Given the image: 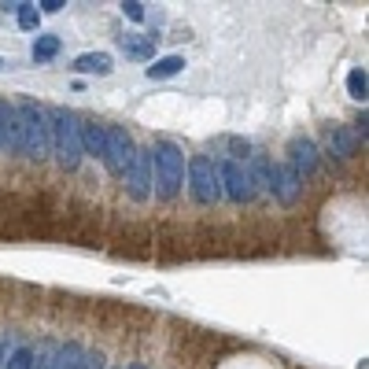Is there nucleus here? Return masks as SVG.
<instances>
[{"instance_id":"obj_25","label":"nucleus","mask_w":369,"mask_h":369,"mask_svg":"<svg viewBox=\"0 0 369 369\" xmlns=\"http://www.w3.org/2000/svg\"><path fill=\"white\" fill-rule=\"evenodd\" d=\"M126 369H144V365H141V362H129V365H126Z\"/></svg>"},{"instance_id":"obj_24","label":"nucleus","mask_w":369,"mask_h":369,"mask_svg":"<svg viewBox=\"0 0 369 369\" xmlns=\"http://www.w3.org/2000/svg\"><path fill=\"white\" fill-rule=\"evenodd\" d=\"M37 8L45 11V15H56V11H63V8H67V4H63V0H41Z\"/></svg>"},{"instance_id":"obj_14","label":"nucleus","mask_w":369,"mask_h":369,"mask_svg":"<svg viewBox=\"0 0 369 369\" xmlns=\"http://www.w3.org/2000/svg\"><path fill=\"white\" fill-rule=\"evenodd\" d=\"M74 71L78 74H111V56L107 52H85L74 59Z\"/></svg>"},{"instance_id":"obj_1","label":"nucleus","mask_w":369,"mask_h":369,"mask_svg":"<svg viewBox=\"0 0 369 369\" xmlns=\"http://www.w3.org/2000/svg\"><path fill=\"white\" fill-rule=\"evenodd\" d=\"M49 126H52V156L63 170L81 166V118L67 107H49Z\"/></svg>"},{"instance_id":"obj_21","label":"nucleus","mask_w":369,"mask_h":369,"mask_svg":"<svg viewBox=\"0 0 369 369\" xmlns=\"http://www.w3.org/2000/svg\"><path fill=\"white\" fill-rule=\"evenodd\" d=\"M30 365H34V351H30V347H15L4 369H30Z\"/></svg>"},{"instance_id":"obj_15","label":"nucleus","mask_w":369,"mask_h":369,"mask_svg":"<svg viewBox=\"0 0 369 369\" xmlns=\"http://www.w3.org/2000/svg\"><path fill=\"white\" fill-rule=\"evenodd\" d=\"M185 71V56H163V59H151L148 78H173Z\"/></svg>"},{"instance_id":"obj_13","label":"nucleus","mask_w":369,"mask_h":369,"mask_svg":"<svg viewBox=\"0 0 369 369\" xmlns=\"http://www.w3.org/2000/svg\"><path fill=\"white\" fill-rule=\"evenodd\" d=\"M156 45H159V37H144V34L122 37V52L129 59H151V56H156Z\"/></svg>"},{"instance_id":"obj_7","label":"nucleus","mask_w":369,"mask_h":369,"mask_svg":"<svg viewBox=\"0 0 369 369\" xmlns=\"http://www.w3.org/2000/svg\"><path fill=\"white\" fill-rule=\"evenodd\" d=\"M0 151H11V156H26L23 115H19V107H11V103H4V115H0Z\"/></svg>"},{"instance_id":"obj_10","label":"nucleus","mask_w":369,"mask_h":369,"mask_svg":"<svg viewBox=\"0 0 369 369\" xmlns=\"http://www.w3.org/2000/svg\"><path fill=\"white\" fill-rule=\"evenodd\" d=\"M273 196L280 203H295L299 196V173L285 163V166H273Z\"/></svg>"},{"instance_id":"obj_9","label":"nucleus","mask_w":369,"mask_h":369,"mask_svg":"<svg viewBox=\"0 0 369 369\" xmlns=\"http://www.w3.org/2000/svg\"><path fill=\"white\" fill-rule=\"evenodd\" d=\"M288 156H292V163H288V166L299 173V181L307 178V173H314V170H318V148H314V141H307V137H292Z\"/></svg>"},{"instance_id":"obj_3","label":"nucleus","mask_w":369,"mask_h":369,"mask_svg":"<svg viewBox=\"0 0 369 369\" xmlns=\"http://www.w3.org/2000/svg\"><path fill=\"white\" fill-rule=\"evenodd\" d=\"M23 115V133H26V156L30 159H45L52 156V126H49V107H41L34 100L19 103Z\"/></svg>"},{"instance_id":"obj_16","label":"nucleus","mask_w":369,"mask_h":369,"mask_svg":"<svg viewBox=\"0 0 369 369\" xmlns=\"http://www.w3.org/2000/svg\"><path fill=\"white\" fill-rule=\"evenodd\" d=\"M81 343H56V369H78L81 365Z\"/></svg>"},{"instance_id":"obj_12","label":"nucleus","mask_w":369,"mask_h":369,"mask_svg":"<svg viewBox=\"0 0 369 369\" xmlns=\"http://www.w3.org/2000/svg\"><path fill=\"white\" fill-rule=\"evenodd\" d=\"M103 141H107V126L100 122H81V151L103 159Z\"/></svg>"},{"instance_id":"obj_23","label":"nucleus","mask_w":369,"mask_h":369,"mask_svg":"<svg viewBox=\"0 0 369 369\" xmlns=\"http://www.w3.org/2000/svg\"><path fill=\"white\" fill-rule=\"evenodd\" d=\"M122 11H126L129 19H133V23H141V19H144V4H141V0H126Z\"/></svg>"},{"instance_id":"obj_22","label":"nucleus","mask_w":369,"mask_h":369,"mask_svg":"<svg viewBox=\"0 0 369 369\" xmlns=\"http://www.w3.org/2000/svg\"><path fill=\"white\" fill-rule=\"evenodd\" d=\"M103 365H107V362H103V355H100V351H85L78 369H103Z\"/></svg>"},{"instance_id":"obj_11","label":"nucleus","mask_w":369,"mask_h":369,"mask_svg":"<svg viewBox=\"0 0 369 369\" xmlns=\"http://www.w3.org/2000/svg\"><path fill=\"white\" fill-rule=\"evenodd\" d=\"M329 148H333V156L351 159L355 151H358V137H355V129H351V126H329Z\"/></svg>"},{"instance_id":"obj_4","label":"nucleus","mask_w":369,"mask_h":369,"mask_svg":"<svg viewBox=\"0 0 369 369\" xmlns=\"http://www.w3.org/2000/svg\"><path fill=\"white\" fill-rule=\"evenodd\" d=\"M188 178H192V196L200 203H218L222 200V178H218V166L207 156H192L188 159Z\"/></svg>"},{"instance_id":"obj_5","label":"nucleus","mask_w":369,"mask_h":369,"mask_svg":"<svg viewBox=\"0 0 369 369\" xmlns=\"http://www.w3.org/2000/svg\"><path fill=\"white\" fill-rule=\"evenodd\" d=\"M133 141H129V133L122 126H107V141H103V163L107 170L115 173V178H122V173L129 170V159H133Z\"/></svg>"},{"instance_id":"obj_26","label":"nucleus","mask_w":369,"mask_h":369,"mask_svg":"<svg viewBox=\"0 0 369 369\" xmlns=\"http://www.w3.org/2000/svg\"><path fill=\"white\" fill-rule=\"evenodd\" d=\"M0 362H4V347H0Z\"/></svg>"},{"instance_id":"obj_19","label":"nucleus","mask_w":369,"mask_h":369,"mask_svg":"<svg viewBox=\"0 0 369 369\" xmlns=\"http://www.w3.org/2000/svg\"><path fill=\"white\" fill-rule=\"evenodd\" d=\"M37 23H41L37 4H26V0H19V26H23V30H37Z\"/></svg>"},{"instance_id":"obj_6","label":"nucleus","mask_w":369,"mask_h":369,"mask_svg":"<svg viewBox=\"0 0 369 369\" xmlns=\"http://www.w3.org/2000/svg\"><path fill=\"white\" fill-rule=\"evenodd\" d=\"M218 178H222V196H229V200H236V203H248V200L255 196L248 170L236 163V159H229V163L218 166Z\"/></svg>"},{"instance_id":"obj_20","label":"nucleus","mask_w":369,"mask_h":369,"mask_svg":"<svg viewBox=\"0 0 369 369\" xmlns=\"http://www.w3.org/2000/svg\"><path fill=\"white\" fill-rule=\"evenodd\" d=\"M30 369H56V343H41V351L34 355V365Z\"/></svg>"},{"instance_id":"obj_28","label":"nucleus","mask_w":369,"mask_h":369,"mask_svg":"<svg viewBox=\"0 0 369 369\" xmlns=\"http://www.w3.org/2000/svg\"><path fill=\"white\" fill-rule=\"evenodd\" d=\"M0 67H4V59H0Z\"/></svg>"},{"instance_id":"obj_8","label":"nucleus","mask_w":369,"mask_h":369,"mask_svg":"<svg viewBox=\"0 0 369 369\" xmlns=\"http://www.w3.org/2000/svg\"><path fill=\"white\" fill-rule=\"evenodd\" d=\"M129 185V196L133 200H148L151 196V151H133L129 170L122 173Z\"/></svg>"},{"instance_id":"obj_17","label":"nucleus","mask_w":369,"mask_h":369,"mask_svg":"<svg viewBox=\"0 0 369 369\" xmlns=\"http://www.w3.org/2000/svg\"><path fill=\"white\" fill-rule=\"evenodd\" d=\"M56 52H59V37H56V34H41V37L34 41V59H37V63L56 59Z\"/></svg>"},{"instance_id":"obj_2","label":"nucleus","mask_w":369,"mask_h":369,"mask_svg":"<svg viewBox=\"0 0 369 369\" xmlns=\"http://www.w3.org/2000/svg\"><path fill=\"white\" fill-rule=\"evenodd\" d=\"M185 181V156L178 144L170 141H159L151 148V185H159V200H173L178 196V188Z\"/></svg>"},{"instance_id":"obj_18","label":"nucleus","mask_w":369,"mask_h":369,"mask_svg":"<svg viewBox=\"0 0 369 369\" xmlns=\"http://www.w3.org/2000/svg\"><path fill=\"white\" fill-rule=\"evenodd\" d=\"M347 89H351V96L355 100H362L365 103V93H369V78H365V71H351V74H347Z\"/></svg>"},{"instance_id":"obj_27","label":"nucleus","mask_w":369,"mask_h":369,"mask_svg":"<svg viewBox=\"0 0 369 369\" xmlns=\"http://www.w3.org/2000/svg\"><path fill=\"white\" fill-rule=\"evenodd\" d=\"M0 115H4V100H0Z\"/></svg>"}]
</instances>
